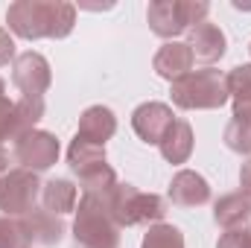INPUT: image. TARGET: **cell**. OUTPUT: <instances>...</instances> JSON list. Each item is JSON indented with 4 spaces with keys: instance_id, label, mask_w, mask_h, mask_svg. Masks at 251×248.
<instances>
[{
    "instance_id": "cell-14",
    "label": "cell",
    "mask_w": 251,
    "mask_h": 248,
    "mask_svg": "<svg viewBox=\"0 0 251 248\" xmlns=\"http://www.w3.org/2000/svg\"><path fill=\"white\" fill-rule=\"evenodd\" d=\"M114 131H117V117H114V111L105 108V105H91V108H85L82 117H79V131H76V137H82V140H88V143H97V146H105V140H111Z\"/></svg>"
},
{
    "instance_id": "cell-27",
    "label": "cell",
    "mask_w": 251,
    "mask_h": 248,
    "mask_svg": "<svg viewBox=\"0 0 251 248\" xmlns=\"http://www.w3.org/2000/svg\"><path fill=\"white\" fill-rule=\"evenodd\" d=\"M6 167H9V155H6V149L0 146V175H3V173H9Z\"/></svg>"
},
{
    "instance_id": "cell-30",
    "label": "cell",
    "mask_w": 251,
    "mask_h": 248,
    "mask_svg": "<svg viewBox=\"0 0 251 248\" xmlns=\"http://www.w3.org/2000/svg\"><path fill=\"white\" fill-rule=\"evenodd\" d=\"M249 53H251V44H249Z\"/></svg>"
},
{
    "instance_id": "cell-5",
    "label": "cell",
    "mask_w": 251,
    "mask_h": 248,
    "mask_svg": "<svg viewBox=\"0 0 251 248\" xmlns=\"http://www.w3.org/2000/svg\"><path fill=\"white\" fill-rule=\"evenodd\" d=\"M114 222L120 228H131V225H149V222H161L167 213V204L161 196L155 193H143L131 184H117L111 190V196L105 198Z\"/></svg>"
},
{
    "instance_id": "cell-26",
    "label": "cell",
    "mask_w": 251,
    "mask_h": 248,
    "mask_svg": "<svg viewBox=\"0 0 251 248\" xmlns=\"http://www.w3.org/2000/svg\"><path fill=\"white\" fill-rule=\"evenodd\" d=\"M240 184H243V190L246 193H251V158L240 167Z\"/></svg>"
},
{
    "instance_id": "cell-7",
    "label": "cell",
    "mask_w": 251,
    "mask_h": 248,
    "mask_svg": "<svg viewBox=\"0 0 251 248\" xmlns=\"http://www.w3.org/2000/svg\"><path fill=\"white\" fill-rule=\"evenodd\" d=\"M41 198V181L29 170H9L0 175V210L3 216H26Z\"/></svg>"
},
{
    "instance_id": "cell-28",
    "label": "cell",
    "mask_w": 251,
    "mask_h": 248,
    "mask_svg": "<svg viewBox=\"0 0 251 248\" xmlns=\"http://www.w3.org/2000/svg\"><path fill=\"white\" fill-rule=\"evenodd\" d=\"M3 91H6V85H3V79H0V99H6V97H3Z\"/></svg>"
},
{
    "instance_id": "cell-4",
    "label": "cell",
    "mask_w": 251,
    "mask_h": 248,
    "mask_svg": "<svg viewBox=\"0 0 251 248\" xmlns=\"http://www.w3.org/2000/svg\"><path fill=\"white\" fill-rule=\"evenodd\" d=\"M67 164L79 175L82 193H88V196L108 198L111 190L120 184L114 170L105 164V146H97V143H88L82 137H73V143L67 149Z\"/></svg>"
},
{
    "instance_id": "cell-9",
    "label": "cell",
    "mask_w": 251,
    "mask_h": 248,
    "mask_svg": "<svg viewBox=\"0 0 251 248\" xmlns=\"http://www.w3.org/2000/svg\"><path fill=\"white\" fill-rule=\"evenodd\" d=\"M12 82L15 88L24 94V97H32V99H44L50 82H53V73H50V64L41 53H21L15 64H12Z\"/></svg>"
},
{
    "instance_id": "cell-24",
    "label": "cell",
    "mask_w": 251,
    "mask_h": 248,
    "mask_svg": "<svg viewBox=\"0 0 251 248\" xmlns=\"http://www.w3.org/2000/svg\"><path fill=\"white\" fill-rule=\"evenodd\" d=\"M216 248H249V237L246 231H225Z\"/></svg>"
},
{
    "instance_id": "cell-29",
    "label": "cell",
    "mask_w": 251,
    "mask_h": 248,
    "mask_svg": "<svg viewBox=\"0 0 251 248\" xmlns=\"http://www.w3.org/2000/svg\"><path fill=\"white\" fill-rule=\"evenodd\" d=\"M246 237H249V248H251V228H249V231H246Z\"/></svg>"
},
{
    "instance_id": "cell-11",
    "label": "cell",
    "mask_w": 251,
    "mask_h": 248,
    "mask_svg": "<svg viewBox=\"0 0 251 248\" xmlns=\"http://www.w3.org/2000/svg\"><path fill=\"white\" fill-rule=\"evenodd\" d=\"M18 222H21V231H24V237H26V246H41V248L59 246L62 237H64V231H67L62 219H59L56 213L44 210V207L29 210V213L21 216Z\"/></svg>"
},
{
    "instance_id": "cell-18",
    "label": "cell",
    "mask_w": 251,
    "mask_h": 248,
    "mask_svg": "<svg viewBox=\"0 0 251 248\" xmlns=\"http://www.w3.org/2000/svg\"><path fill=\"white\" fill-rule=\"evenodd\" d=\"M161 155L170 161V164H184L190 155H193V128L187 120H176L170 125V131L164 134V140L158 143Z\"/></svg>"
},
{
    "instance_id": "cell-16",
    "label": "cell",
    "mask_w": 251,
    "mask_h": 248,
    "mask_svg": "<svg viewBox=\"0 0 251 248\" xmlns=\"http://www.w3.org/2000/svg\"><path fill=\"white\" fill-rule=\"evenodd\" d=\"M193 64H196V59H193L190 47L181 44V41H167V44L155 53V59H152L155 73L164 76V79H170V82L187 76L190 70H193Z\"/></svg>"
},
{
    "instance_id": "cell-19",
    "label": "cell",
    "mask_w": 251,
    "mask_h": 248,
    "mask_svg": "<svg viewBox=\"0 0 251 248\" xmlns=\"http://www.w3.org/2000/svg\"><path fill=\"white\" fill-rule=\"evenodd\" d=\"M228 97H234V117L251 120V64H240L225 76Z\"/></svg>"
},
{
    "instance_id": "cell-13",
    "label": "cell",
    "mask_w": 251,
    "mask_h": 248,
    "mask_svg": "<svg viewBox=\"0 0 251 248\" xmlns=\"http://www.w3.org/2000/svg\"><path fill=\"white\" fill-rule=\"evenodd\" d=\"M170 201L178 207H201L210 201V184L204 175L193 173V170H181L176 173L173 184H170Z\"/></svg>"
},
{
    "instance_id": "cell-25",
    "label": "cell",
    "mask_w": 251,
    "mask_h": 248,
    "mask_svg": "<svg viewBox=\"0 0 251 248\" xmlns=\"http://www.w3.org/2000/svg\"><path fill=\"white\" fill-rule=\"evenodd\" d=\"M12 59H18V56H15V41H12L9 29H0V67L9 64Z\"/></svg>"
},
{
    "instance_id": "cell-22",
    "label": "cell",
    "mask_w": 251,
    "mask_h": 248,
    "mask_svg": "<svg viewBox=\"0 0 251 248\" xmlns=\"http://www.w3.org/2000/svg\"><path fill=\"white\" fill-rule=\"evenodd\" d=\"M225 146L237 155H249L251 152V120L234 117L225 125Z\"/></svg>"
},
{
    "instance_id": "cell-20",
    "label": "cell",
    "mask_w": 251,
    "mask_h": 248,
    "mask_svg": "<svg viewBox=\"0 0 251 248\" xmlns=\"http://www.w3.org/2000/svg\"><path fill=\"white\" fill-rule=\"evenodd\" d=\"M44 117V99H32V97H21L15 102V134L24 137L26 131H32L35 123ZM15 137V140H18Z\"/></svg>"
},
{
    "instance_id": "cell-3",
    "label": "cell",
    "mask_w": 251,
    "mask_h": 248,
    "mask_svg": "<svg viewBox=\"0 0 251 248\" xmlns=\"http://www.w3.org/2000/svg\"><path fill=\"white\" fill-rule=\"evenodd\" d=\"M228 85L225 76L213 67L190 70L187 76L173 82V102L184 111H213L228 102Z\"/></svg>"
},
{
    "instance_id": "cell-6",
    "label": "cell",
    "mask_w": 251,
    "mask_h": 248,
    "mask_svg": "<svg viewBox=\"0 0 251 248\" xmlns=\"http://www.w3.org/2000/svg\"><path fill=\"white\" fill-rule=\"evenodd\" d=\"M210 6L196 0H155L146 9L149 29L161 38H176L181 32H190L196 24L207 18Z\"/></svg>"
},
{
    "instance_id": "cell-15",
    "label": "cell",
    "mask_w": 251,
    "mask_h": 248,
    "mask_svg": "<svg viewBox=\"0 0 251 248\" xmlns=\"http://www.w3.org/2000/svg\"><path fill=\"white\" fill-rule=\"evenodd\" d=\"M213 219L222 231H243V225H249L251 219V193L237 190L222 196L213 207Z\"/></svg>"
},
{
    "instance_id": "cell-2",
    "label": "cell",
    "mask_w": 251,
    "mask_h": 248,
    "mask_svg": "<svg viewBox=\"0 0 251 248\" xmlns=\"http://www.w3.org/2000/svg\"><path fill=\"white\" fill-rule=\"evenodd\" d=\"M73 240H76V248H117L120 246V225L114 222L105 198L82 193V198L76 204Z\"/></svg>"
},
{
    "instance_id": "cell-17",
    "label": "cell",
    "mask_w": 251,
    "mask_h": 248,
    "mask_svg": "<svg viewBox=\"0 0 251 248\" xmlns=\"http://www.w3.org/2000/svg\"><path fill=\"white\" fill-rule=\"evenodd\" d=\"M41 204H44V210H50L56 216L70 213L79 204V187H73L67 178H50L41 184Z\"/></svg>"
},
{
    "instance_id": "cell-8",
    "label": "cell",
    "mask_w": 251,
    "mask_h": 248,
    "mask_svg": "<svg viewBox=\"0 0 251 248\" xmlns=\"http://www.w3.org/2000/svg\"><path fill=\"white\" fill-rule=\"evenodd\" d=\"M12 155H15V161L21 164V170L41 173V170H50V167L59 161V140H56V134H50V131L32 128V131H26L24 137L15 140Z\"/></svg>"
},
{
    "instance_id": "cell-21",
    "label": "cell",
    "mask_w": 251,
    "mask_h": 248,
    "mask_svg": "<svg viewBox=\"0 0 251 248\" xmlns=\"http://www.w3.org/2000/svg\"><path fill=\"white\" fill-rule=\"evenodd\" d=\"M140 248H184V237L176 225H167V222H155L146 237H143V246Z\"/></svg>"
},
{
    "instance_id": "cell-1",
    "label": "cell",
    "mask_w": 251,
    "mask_h": 248,
    "mask_svg": "<svg viewBox=\"0 0 251 248\" xmlns=\"http://www.w3.org/2000/svg\"><path fill=\"white\" fill-rule=\"evenodd\" d=\"M6 24L18 38H67L76 24V6L64 0H18L6 9Z\"/></svg>"
},
{
    "instance_id": "cell-10",
    "label": "cell",
    "mask_w": 251,
    "mask_h": 248,
    "mask_svg": "<svg viewBox=\"0 0 251 248\" xmlns=\"http://www.w3.org/2000/svg\"><path fill=\"white\" fill-rule=\"evenodd\" d=\"M173 123H176L173 108L164 105V102H143V105H137L134 114H131V128H134V134H137L143 143H152V146H158V143L164 140V134L170 131Z\"/></svg>"
},
{
    "instance_id": "cell-23",
    "label": "cell",
    "mask_w": 251,
    "mask_h": 248,
    "mask_svg": "<svg viewBox=\"0 0 251 248\" xmlns=\"http://www.w3.org/2000/svg\"><path fill=\"white\" fill-rule=\"evenodd\" d=\"M0 248H26L21 222L12 216H0Z\"/></svg>"
},
{
    "instance_id": "cell-12",
    "label": "cell",
    "mask_w": 251,
    "mask_h": 248,
    "mask_svg": "<svg viewBox=\"0 0 251 248\" xmlns=\"http://www.w3.org/2000/svg\"><path fill=\"white\" fill-rule=\"evenodd\" d=\"M225 44H228L225 41V32L216 24H210V21H201V24H196L190 29L187 47H190V53H193L196 62H201V64L219 62L225 56Z\"/></svg>"
}]
</instances>
